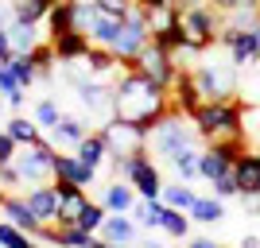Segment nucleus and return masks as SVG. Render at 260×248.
<instances>
[{"label": "nucleus", "mask_w": 260, "mask_h": 248, "mask_svg": "<svg viewBox=\"0 0 260 248\" xmlns=\"http://www.w3.org/2000/svg\"><path fill=\"white\" fill-rule=\"evenodd\" d=\"M167 113H171V97H167L163 86H155L152 78L136 74V70H124L113 82V117L132 120L144 132H152Z\"/></svg>", "instance_id": "nucleus-1"}, {"label": "nucleus", "mask_w": 260, "mask_h": 248, "mask_svg": "<svg viewBox=\"0 0 260 248\" xmlns=\"http://www.w3.org/2000/svg\"><path fill=\"white\" fill-rule=\"evenodd\" d=\"M245 113H249V109L241 105L237 97L233 101H202L190 120H194L198 136L206 144H217V140H237V136H245Z\"/></svg>", "instance_id": "nucleus-2"}, {"label": "nucleus", "mask_w": 260, "mask_h": 248, "mask_svg": "<svg viewBox=\"0 0 260 248\" xmlns=\"http://www.w3.org/2000/svg\"><path fill=\"white\" fill-rule=\"evenodd\" d=\"M202 136H198L194 120L183 117V113H167V117L155 124L152 132H148V151H155V155H163V159H179V155H186V151H202Z\"/></svg>", "instance_id": "nucleus-3"}, {"label": "nucleus", "mask_w": 260, "mask_h": 248, "mask_svg": "<svg viewBox=\"0 0 260 248\" xmlns=\"http://www.w3.org/2000/svg\"><path fill=\"white\" fill-rule=\"evenodd\" d=\"M179 31H183V47L210 51L214 43H221L225 20H221V12L214 4L210 8H179Z\"/></svg>", "instance_id": "nucleus-4"}, {"label": "nucleus", "mask_w": 260, "mask_h": 248, "mask_svg": "<svg viewBox=\"0 0 260 248\" xmlns=\"http://www.w3.org/2000/svg\"><path fill=\"white\" fill-rule=\"evenodd\" d=\"M113 167H117V174H124V179L136 186V194H140L144 202H155V198L163 194L159 167L152 163V151L148 148L136 151V155H128V159H113Z\"/></svg>", "instance_id": "nucleus-5"}, {"label": "nucleus", "mask_w": 260, "mask_h": 248, "mask_svg": "<svg viewBox=\"0 0 260 248\" xmlns=\"http://www.w3.org/2000/svg\"><path fill=\"white\" fill-rule=\"evenodd\" d=\"M54 144L51 140H39V144H23L20 151H16V159H12V167L20 171V179L27 186H43L47 179H54Z\"/></svg>", "instance_id": "nucleus-6"}, {"label": "nucleus", "mask_w": 260, "mask_h": 248, "mask_svg": "<svg viewBox=\"0 0 260 248\" xmlns=\"http://www.w3.org/2000/svg\"><path fill=\"white\" fill-rule=\"evenodd\" d=\"M202 89V101H233L237 97V66L233 62H202L190 70Z\"/></svg>", "instance_id": "nucleus-7"}, {"label": "nucleus", "mask_w": 260, "mask_h": 248, "mask_svg": "<svg viewBox=\"0 0 260 248\" xmlns=\"http://www.w3.org/2000/svg\"><path fill=\"white\" fill-rule=\"evenodd\" d=\"M128 70H136V74H144V78H152L155 86H171L175 82V74H179V66H175V58H171V51H163L159 43H148L136 58H128Z\"/></svg>", "instance_id": "nucleus-8"}, {"label": "nucleus", "mask_w": 260, "mask_h": 248, "mask_svg": "<svg viewBox=\"0 0 260 248\" xmlns=\"http://www.w3.org/2000/svg\"><path fill=\"white\" fill-rule=\"evenodd\" d=\"M101 132H105V140H109V159H128V155L148 148V132L140 124H132V120L113 117Z\"/></svg>", "instance_id": "nucleus-9"}, {"label": "nucleus", "mask_w": 260, "mask_h": 248, "mask_svg": "<svg viewBox=\"0 0 260 248\" xmlns=\"http://www.w3.org/2000/svg\"><path fill=\"white\" fill-rule=\"evenodd\" d=\"M167 97H171V113L194 117L198 105H202V89H198L194 74H190V70H179V74H175V82L167 86Z\"/></svg>", "instance_id": "nucleus-10"}, {"label": "nucleus", "mask_w": 260, "mask_h": 248, "mask_svg": "<svg viewBox=\"0 0 260 248\" xmlns=\"http://www.w3.org/2000/svg\"><path fill=\"white\" fill-rule=\"evenodd\" d=\"M54 190H58V229H70L78 225V214H82V205L89 202L86 186H74V183H62V179H51Z\"/></svg>", "instance_id": "nucleus-11"}, {"label": "nucleus", "mask_w": 260, "mask_h": 248, "mask_svg": "<svg viewBox=\"0 0 260 248\" xmlns=\"http://www.w3.org/2000/svg\"><path fill=\"white\" fill-rule=\"evenodd\" d=\"M23 202H27V209L35 214V221H39V225H58V190H54V183L27 186Z\"/></svg>", "instance_id": "nucleus-12"}, {"label": "nucleus", "mask_w": 260, "mask_h": 248, "mask_svg": "<svg viewBox=\"0 0 260 248\" xmlns=\"http://www.w3.org/2000/svg\"><path fill=\"white\" fill-rule=\"evenodd\" d=\"M221 43L229 47V62L233 66L260 62V31H221Z\"/></svg>", "instance_id": "nucleus-13"}, {"label": "nucleus", "mask_w": 260, "mask_h": 248, "mask_svg": "<svg viewBox=\"0 0 260 248\" xmlns=\"http://www.w3.org/2000/svg\"><path fill=\"white\" fill-rule=\"evenodd\" d=\"M233 174H237L241 198H260V151H245L237 163H233Z\"/></svg>", "instance_id": "nucleus-14"}, {"label": "nucleus", "mask_w": 260, "mask_h": 248, "mask_svg": "<svg viewBox=\"0 0 260 248\" xmlns=\"http://www.w3.org/2000/svg\"><path fill=\"white\" fill-rule=\"evenodd\" d=\"M54 179H62V183H74V186H93V179H98V171L93 167H86V163L78 159L74 151L70 155H54Z\"/></svg>", "instance_id": "nucleus-15"}, {"label": "nucleus", "mask_w": 260, "mask_h": 248, "mask_svg": "<svg viewBox=\"0 0 260 248\" xmlns=\"http://www.w3.org/2000/svg\"><path fill=\"white\" fill-rule=\"evenodd\" d=\"M78 101L89 109V113H113V86L98 82V78H89L78 86Z\"/></svg>", "instance_id": "nucleus-16"}, {"label": "nucleus", "mask_w": 260, "mask_h": 248, "mask_svg": "<svg viewBox=\"0 0 260 248\" xmlns=\"http://www.w3.org/2000/svg\"><path fill=\"white\" fill-rule=\"evenodd\" d=\"M225 171H233V159H229L217 144H206V148H202V155H198V179L214 183V179H221Z\"/></svg>", "instance_id": "nucleus-17"}, {"label": "nucleus", "mask_w": 260, "mask_h": 248, "mask_svg": "<svg viewBox=\"0 0 260 248\" xmlns=\"http://www.w3.org/2000/svg\"><path fill=\"white\" fill-rule=\"evenodd\" d=\"M98 237H101V240H109V244L128 248L132 240H136V221H132V217H124V214H109Z\"/></svg>", "instance_id": "nucleus-18"}, {"label": "nucleus", "mask_w": 260, "mask_h": 248, "mask_svg": "<svg viewBox=\"0 0 260 248\" xmlns=\"http://www.w3.org/2000/svg\"><path fill=\"white\" fill-rule=\"evenodd\" d=\"M51 47H54V54H58V62H70V58H82L93 43H89V35H82V31H58V35H51Z\"/></svg>", "instance_id": "nucleus-19"}, {"label": "nucleus", "mask_w": 260, "mask_h": 248, "mask_svg": "<svg viewBox=\"0 0 260 248\" xmlns=\"http://www.w3.org/2000/svg\"><path fill=\"white\" fill-rule=\"evenodd\" d=\"M101 202H105V209L109 214H132V205H136V186L128 183V179H124V183H109L105 186V198H101Z\"/></svg>", "instance_id": "nucleus-20"}, {"label": "nucleus", "mask_w": 260, "mask_h": 248, "mask_svg": "<svg viewBox=\"0 0 260 248\" xmlns=\"http://www.w3.org/2000/svg\"><path fill=\"white\" fill-rule=\"evenodd\" d=\"M74 155L86 163V167H93V171H98L101 163L109 159V140H105V132H89L86 140L74 148Z\"/></svg>", "instance_id": "nucleus-21"}, {"label": "nucleus", "mask_w": 260, "mask_h": 248, "mask_svg": "<svg viewBox=\"0 0 260 248\" xmlns=\"http://www.w3.org/2000/svg\"><path fill=\"white\" fill-rule=\"evenodd\" d=\"M8 35H12V51H16V54H31L35 47L43 43V35H39V23L12 20V23H8Z\"/></svg>", "instance_id": "nucleus-22"}, {"label": "nucleus", "mask_w": 260, "mask_h": 248, "mask_svg": "<svg viewBox=\"0 0 260 248\" xmlns=\"http://www.w3.org/2000/svg\"><path fill=\"white\" fill-rule=\"evenodd\" d=\"M0 214H4V221H12V225L23 229V233H35V229H39V221H35V214L27 209V202H23V198H16V194L4 198Z\"/></svg>", "instance_id": "nucleus-23"}, {"label": "nucleus", "mask_w": 260, "mask_h": 248, "mask_svg": "<svg viewBox=\"0 0 260 248\" xmlns=\"http://www.w3.org/2000/svg\"><path fill=\"white\" fill-rule=\"evenodd\" d=\"M54 144H66V148H78V144L89 136V124L86 120H78V117H62L58 124H54Z\"/></svg>", "instance_id": "nucleus-24"}, {"label": "nucleus", "mask_w": 260, "mask_h": 248, "mask_svg": "<svg viewBox=\"0 0 260 248\" xmlns=\"http://www.w3.org/2000/svg\"><path fill=\"white\" fill-rule=\"evenodd\" d=\"M51 8H54V0H12V20H23V23H43Z\"/></svg>", "instance_id": "nucleus-25"}, {"label": "nucleus", "mask_w": 260, "mask_h": 248, "mask_svg": "<svg viewBox=\"0 0 260 248\" xmlns=\"http://www.w3.org/2000/svg\"><path fill=\"white\" fill-rule=\"evenodd\" d=\"M221 217H225V205H221V198H194V205H190V221L217 225Z\"/></svg>", "instance_id": "nucleus-26"}, {"label": "nucleus", "mask_w": 260, "mask_h": 248, "mask_svg": "<svg viewBox=\"0 0 260 248\" xmlns=\"http://www.w3.org/2000/svg\"><path fill=\"white\" fill-rule=\"evenodd\" d=\"M4 132H8L20 148H23V144H39V140H43V136H39V124L27 120V117H12L8 124H4Z\"/></svg>", "instance_id": "nucleus-27"}, {"label": "nucleus", "mask_w": 260, "mask_h": 248, "mask_svg": "<svg viewBox=\"0 0 260 248\" xmlns=\"http://www.w3.org/2000/svg\"><path fill=\"white\" fill-rule=\"evenodd\" d=\"M194 190L186 183H179V186H163V194H159V202L163 205H171V209H183V214H190V205H194Z\"/></svg>", "instance_id": "nucleus-28"}, {"label": "nucleus", "mask_w": 260, "mask_h": 248, "mask_svg": "<svg viewBox=\"0 0 260 248\" xmlns=\"http://www.w3.org/2000/svg\"><path fill=\"white\" fill-rule=\"evenodd\" d=\"M105 217H109L105 202H86V205H82V214H78V229H86V233L98 237L101 225H105Z\"/></svg>", "instance_id": "nucleus-29"}, {"label": "nucleus", "mask_w": 260, "mask_h": 248, "mask_svg": "<svg viewBox=\"0 0 260 248\" xmlns=\"http://www.w3.org/2000/svg\"><path fill=\"white\" fill-rule=\"evenodd\" d=\"M0 97L8 101L12 109H20V105H23V86L16 82V74H12V66H8V62H0Z\"/></svg>", "instance_id": "nucleus-30"}, {"label": "nucleus", "mask_w": 260, "mask_h": 248, "mask_svg": "<svg viewBox=\"0 0 260 248\" xmlns=\"http://www.w3.org/2000/svg\"><path fill=\"white\" fill-rule=\"evenodd\" d=\"M163 214H167V205H163L159 198H155V202H136V205H132V217H136L140 225H148V229H159Z\"/></svg>", "instance_id": "nucleus-31"}, {"label": "nucleus", "mask_w": 260, "mask_h": 248, "mask_svg": "<svg viewBox=\"0 0 260 248\" xmlns=\"http://www.w3.org/2000/svg\"><path fill=\"white\" fill-rule=\"evenodd\" d=\"M163 233H171V237H179V240H186L190 237V214H183V209H171L167 205V214H163Z\"/></svg>", "instance_id": "nucleus-32"}, {"label": "nucleus", "mask_w": 260, "mask_h": 248, "mask_svg": "<svg viewBox=\"0 0 260 248\" xmlns=\"http://www.w3.org/2000/svg\"><path fill=\"white\" fill-rule=\"evenodd\" d=\"M8 66H12V74H16V82H20L23 89L31 86L35 78H39V66L31 62V54H12L8 58Z\"/></svg>", "instance_id": "nucleus-33"}, {"label": "nucleus", "mask_w": 260, "mask_h": 248, "mask_svg": "<svg viewBox=\"0 0 260 248\" xmlns=\"http://www.w3.org/2000/svg\"><path fill=\"white\" fill-rule=\"evenodd\" d=\"M0 248H31V233L16 229L12 221H0Z\"/></svg>", "instance_id": "nucleus-34"}, {"label": "nucleus", "mask_w": 260, "mask_h": 248, "mask_svg": "<svg viewBox=\"0 0 260 248\" xmlns=\"http://www.w3.org/2000/svg\"><path fill=\"white\" fill-rule=\"evenodd\" d=\"M93 8L101 16H109V20H124V16H132L136 0H93Z\"/></svg>", "instance_id": "nucleus-35"}, {"label": "nucleus", "mask_w": 260, "mask_h": 248, "mask_svg": "<svg viewBox=\"0 0 260 248\" xmlns=\"http://www.w3.org/2000/svg\"><path fill=\"white\" fill-rule=\"evenodd\" d=\"M89 244H93V233H86V229L78 225L58 229V248H89Z\"/></svg>", "instance_id": "nucleus-36"}, {"label": "nucleus", "mask_w": 260, "mask_h": 248, "mask_svg": "<svg viewBox=\"0 0 260 248\" xmlns=\"http://www.w3.org/2000/svg\"><path fill=\"white\" fill-rule=\"evenodd\" d=\"M198 155H202V151H186V155H179V159L171 163L175 174H179V183H190V179H198Z\"/></svg>", "instance_id": "nucleus-37"}, {"label": "nucleus", "mask_w": 260, "mask_h": 248, "mask_svg": "<svg viewBox=\"0 0 260 248\" xmlns=\"http://www.w3.org/2000/svg\"><path fill=\"white\" fill-rule=\"evenodd\" d=\"M58 120H62V113H58V105H54L51 97H43L35 105V124H39V128H54Z\"/></svg>", "instance_id": "nucleus-38"}, {"label": "nucleus", "mask_w": 260, "mask_h": 248, "mask_svg": "<svg viewBox=\"0 0 260 248\" xmlns=\"http://www.w3.org/2000/svg\"><path fill=\"white\" fill-rule=\"evenodd\" d=\"M214 198H233V194H241V186H237V174L233 171H225L221 179H214Z\"/></svg>", "instance_id": "nucleus-39"}, {"label": "nucleus", "mask_w": 260, "mask_h": 248, "mask_svg": "<svg viewBox=\"0 0 260 248\" xmlns=\"http://www.w3.org/2000/svg\"><path fill=\"white\" fill-rule=\"evenodd\" d=\"M16 186H23V179H20V171L12 167V163H4L0 167V190L8 194V190H16Z\"/></svg>", "instance_id": "nucleus-40"}, {"label": "nucleus", "mask_w": 260, "mask_h": 248, "mask_svg": "<svg viewBox=\"0 0 260 248\" xmlns=\"http://www.w3.org/2000/svg\"><path fill=\"white\" fill-rule=\"evenodd\" d=\"M210 4H214L221 16H225V12H237V8H260V0H210Z\"/></svg>", "instance_id": "nucleus-41"}, {"label": "nucleus", "mask_w": 260, "mask_h": 248, "mask_svg": "<svg viewBox=\"0 0 260 248\" xmlns=\"http://www.w3.org/2000/svg\"><path fill=\"white\" fill-rule=\"evenodd\" d=\"M16 151H20V144L12 140L8 132H0V167H4V163H12V159H16Z\"/></svg>", "instance_id": "nucleus-42"}, {"label": "nucleus", "mask_w": 260, "mask_h": 248, "mask_svg": "<svg viewBox=\"0 0 260 248\" xmlns=\"http://www.w3.org/2000/svg\"><path fill=\"white\" fill-rule=\"evenodd\" d=\"M12 54H16L12 51V35H8V27H0V62H8Z\"/></svg>", "instance_id": "nucleus-43"}, {"label": "nucleus", "mask_w": 260, "mask_h": 248, "mask_svg": "<svg viewBox=\"0 0 260 248\" xmlns=\"http://www.w3.org/2000/svg\"><path fill=\"white\" fill-rule=\"evenodd\" d=\"M186 248H221V244H214V240H210V237H194V240H190V244H186Z\"/></svg>", "instance_id": "nucleus-44"}, {"label": "nucleus", "mask_w": 260, "mask_h": 248, "mask_svg": "<svg viewBox=\"0 0 260 248\" xmlns=\"http://www.w3.org/2000/svg\"><path fill=\"white\" fill-rule=\"evenodd\" d=\"M237 248H260V237H256V233H249V237H241Z\"/></svg>", "instance_id": "nucleus-45"}, {"label": "nucleus", "mask_w": 260, "mask_h": 248, "mask_svg": "<svg viewBox=\"0 0 260 248\" xmlns=\"http://www.w3.org/2000/svg\"><path fill=\"white\" fill-rule=\"evenodd\" d=\"M89 248H120V244H109V240H101V237H93V244Z\"/></svg>", "instance_id": "nucleus-46"}, {"label": "nucleus", "mask_w": 260, "mask_h": 248, "mask_svg": "<svg viewBox=\"0 0 260 248\" xmlns=\"http://www.w3.org/2000/svg\"><path fill=\"white\" fill-rule=\"evenodd\" d=\"M252 214H256V217H260V198H252Z\"/></svg>", "instance_id": "nucleus-47"}, {"label": "nucleus", "mask_w": 260, "mask_h": 248, "mask_svg": "<svg viewBox=\"0 0 260 248\" xmlns=\"http://www.w3.org/2000/svg\"><path fill=\"white\" fill-rule=\"evenodd\" d=\"M140 248H163V244H155V240H148V244H140Z\"/></svg>", "instance_id": "nucleus-48"}, {"label": "nucleus", "mask_w": 260, "mask_h": 248, "mask_svg": "<svg viewBox=\"0 0 260 248\" xmlns=\"http://www.w3.org/2000/svg\"><path fill=\"white\" fill-rule=\"evenodd\" d=\"M31 248H51V244H39V240H31Z\"/></svg>", "instance_id": "nucleus-49"}, {"label": "nucleus", "mask_w": 260, "mask_h": 248, "mask_svg": "<svg viewBox=\"0 0 260 248\" xmlns=\"http://www.w3.org/2000/svg\"><path fill=\"white\" fill-rule=\"evenodd\" d=\"M4 198H8V194H4V190H0V205H4Z\"/></svg>", "instance_id": "nucleus-50"}, {"label": "nucleus", "mask_w": 260, "mask_h": 248, "mask_svg": "<svg viewBox=\"0 0 260 248\" xmlns=\"http://www.w3.org/2000/svg\"><path fill=\"white\" fill-rule=\"evenodd\" d=\"M4 105H8V101H4V97H0V109H4Z\"/></svg>", "instance_id": "nucleus-51"}]
</instances>
